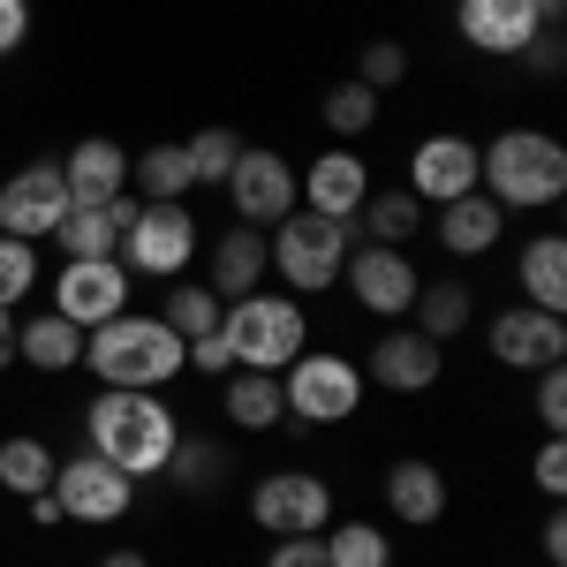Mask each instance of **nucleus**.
I'll list each match as a JSON object with an SVG mask.
<instances>
[{"label":"nucleus","instance_id":"1","mask_svg":"<svg viewBox=\"0 0 567 567\" xmlns=\"http://www.w3.org/2000/svg\"><path fill=\"white\" fill-rule=\"evenodd\" d=\"M84 432H91V454L99 462H114L122 477H167V462H175V409L159 401V393H136V386H99V401L84 409Z\"/></svg>","mask_w":567,"mask_h":567},{"label":"nucleus","instance_id":"2","mask_svg":"<svg viewBox=\"0 0 567 567\" xmlns=\"http://www.w3.org/2000/svg\"><path fill=\"white\" fill-rule=\"evenodd\" d=\"M477 189L499 213H545L567 197V144L545 130H499L477 144Z\"/></svg>","mask_w":567,"mask_h":567},{"label":"nucleus","instance_id":"3","mask_svg":"<svg viewBox=\"0 0 567 567\" xmlns=\"http://www.w3.org/2000/svg\"><path fill=\"white\" fill-rule=\"evenodd\" d=\"M84 371L99 386H136V393H159L167 379H182V333L167 318H106L84 333Z\"/></svg>","mask_w":567,"mask_h":567},{"label":"nucleus","instance_id":"4","mask_svg":"<svg viewBox=\"0 0 567 567\" xmlns=\"http://www.w3.org/2000/svg\"><path fill=\"white\" fill-rule=\"evenodd\" d=\"M219 341H227V355H235V371H272V379H280V371L310 349V318H303L296 296L250 288V296L219 303Z\"/></svg>","mask_w":567,"mask_h":567},{"label":"nucleus","instance_id":"5","mask_svg":"<svg viewBox=\"0 0 567 567\" xmlns=\"http://www.w3.org/2000/svg\"><path fill=\"white\" fill-rule=\"evenodd\" d=\"M349 250H355V227H349V219L303 213V205L265 235V265H280V280H288L296 296H326V288H341Z\"/></svg>","mask_w":567,"mask_h":567},{"label":"nucleus","instance_id":"6","mask_svg":"<svg viewBox=\"0 0 567 567\" xmlns=\"http://www.w3.org/2000/svg\"><path fill=\"white\" fill-rule=\"evenodd\" d=\"M280 409L296 424H349L363 409V363H349L341 349H303L288 371H280Z\"/></svg>","mask_w":567,"mask_h":567},{"label":"nucleus","instance_id":"7","mask_svg":"<svg viewBox=\"0 0 567 567\" xmlns=\"http://www.w3.org/2000/svg\"><path fill=\"white\" fill-rule=\"evenodd\" d=\"M114 258L130 265V272H144V280L189 272V258H197V219H189V205H136V219H130V235H122Z\"/></svg>","mask_w":567,"mask_h":567},{"label":"nucleus","instance_id":"8","mask_svg":"<svg viewBox=\"0 0 567 567\" xmlns=\"http://www.w3.org/2000/svg\"><path fill=\"white\" fill-rule=\"evenodd\" d=\"M250 523L272 529V537H318L333 523V492L310 470H272V477L250 484Z\"/></svg>","mask_w":567,"mask_h":567},{"label":"nucleus","instance_id":"9","mask_svg":"<svg viewBox=\"0 0 567 567\" xmlns=\"http://www.w3.org/2000/svg\"><path fill=\"white\" fill-rule=\"evenodd\" d=\"M53 499H61V523L106 529V523H122V515L136 507V477H122V470L99 462V454H76V462L53 470Z\"/></svg>","mask_w":567,"mask_h":567},{"label":"nucleus","instance_id":"10","mask_svg":"<svg viewBox=\"0 0 567 567\" xmlns=\"http://www.w3.org/2000/svg\"><path fill=\"white\" fill-rule=\"evenodd\" d=\"M61 219H69V182H61V159L16 167V175L0 182V235H16V243H45Z\"/></svg>","mask_w":567,"mask_h":567},{"label":"nucleus","instance_id":"11","mask_svg":"<svg viewBox=\"0 0 567 567\" xmlns=\"http://www.w3.org/2000/svg\"><path fill=\"white\" fill-rule=\"evenodd\" d=\"M130 265L122 258H69L61 265V280H53V310L69 318V326H106V318H122L130 310Z\"/></svg>","mask_w":567,"mask_h":567},{"label":"nucleus","instance_id":"12","mask_svg":"<svg viewBox=\"0 0 567 567\" xmlns=\"http://www.w3.org/2000/svg\"><path fill=\"white\" fill-rule=\"evenodd\" d=\"M219 189H227V205H235L243 227H280V219L303 205V197H296V167H288L280 152H250V144H243L235 175L219 182Z\"/></svg>","mask_w":567,"mask_h":567},{"label":"nucleus","instance_id":"13","mask_svg":"<svg viewBox=\"0 0 567 567\" xmlns=\"http://www.w3.org/2000/svg\"><path fill=\"white\" fill-rule=\"evenodd\" d=\"M349 296L371 318H409V303H416V288H424V272L409 265V250H386V243H363V250H349Z\"/></svg>","mask_w":567,"mask_h":567},{"label":"nucleus","instance_id":"14","mask_svg":"<svg viewBox=\"0 0 567 567\" xmlns=\"http://www.w3.org/2000/svg\"><path fill=\"white\" fill-rule=\"evenodd\" d=\"M296 197H303V213H326V219H349L355 227L363 197H371V159L349 152V144H333V152H318L296 175Z\"/></svg>","mask_w":567,"mask_h":567},{"label":"nucleus","instance_id":"15","mask_svg":"<svg viewBox=\"0 0 567 567\" xmlns=\"http://www.w3.org/2000/svg\"><path fill=\"white\" fill-rule=\"evenodd\" d=\"M439 371H446V349L432 333H416L409 318H393V333H379L371 363H363V379H379L386 393H424V386H439Z\"/></svg>","mask_w":567,"mask_h":567},{"label":"nucleus","instance_id":"16","mask_svg":"<svg viewBox=\"0 0 567 567\" xmlns=\"http://www.w3.org/2000/svg\"><path fill=\"white\" fill-rule=\"evenodd\" d=\"M484 349H492V363H507V371H545V363H560V355H567V326L553 318V310L515 303V310L492 318Z\"/></svg>","mask_w":567,"mask_h":567},{"label":"nucleus","instance_id":"17","mask_svg":"<svg viewBox=\"0 0 567 567\" xmlns=\"http://www.w3.org/2000/svg\"><path fill=\"white\" fill-rule=\"evenodd\" d=\"M477 189V144L470 136H424L416 152H409V197L416 205H454V197H470Z\"/></svg>","mask_w":567,"mask_h":567},{"label":"nucleus","instance_id":"18","mask_svg":"<svg viewBox=\"0 0 567 567\" xmlns=\"http://www.w3.org/2000/svg\"><path fill=\"white\" fill-rule=\"evenodd\" d=\"M454 23H462V39L492 53V61H507V53H523L537 31H545V16L529 8V0H462L454 8Z\"/></svg>","mask_w":567,"mask_h":567},{"label":"nucleus","instance_id":"19","mask_svg":"<svg viewBox=\"0 0 567 567\" xmlns=\"http://www.w3.org/2000/svg\"><path fill=\"white\" fill-rule=\"evenodd\" d=\"M61 182H69V205H106L130 189V152L114 136H84L69 159H61Z\"/></svg>","mask_w":567,"mask_h":567},{"label":"nucleus","instance_id":"20","mask_svg":"<svg viewBox=\"0 0 567 567\" xmlns=\"http://www.w3.org/2000/svg\"><path fill=\"white\" fill-rule=\"evenodd\" d=\"M136 219V197L122 189V197H106V205H69V219L53 227V243L69 250V258H114L122 250V235H130Z\"/></svg>","mask_w":567,"mask_h":567},{"label":"nucleus","instance_id":"21","mask_svg":"<svg viewBox=\"0 0 567 567\" xmlns=\"http://www.w3.org/2000/svg\"><path fill=\"white\" fill-rule=\"evenodd\" d=\"M265 272V227H227L213 243V265H205V288H213L219 303H235V296H250Z\"/></svg>","mask_w":567,"mask_h":567},{"label":"nucleus","instance_id":"22","mask_svg":"<svg viewBox=\"0 0 567 567\" xmlns=\"http://www.w3.org/2000/svg\"><path fill=\"white\" fill-rule=\"evenodd\" d=\"M499 227H507V213L484 197V189H470V197H454V205H439V243L454 250V258H484L492 243H499Z\"/></svg>","mask_w":567,"mask_h":567},{"label":"nucleus","instance_id":"23","mask_svg":"<svg viewBox=\"0 0 567 567\" xmlns=\"http://www.w3.org/2000/svg\"><path fill=\"white\" fill-rule=\"evenodd\" d=\"M197 182H189V152L182 144H152V152H130V197L136 205H182Z\"/></svg>","mask_w":567,"mask_h":567},{"label":"nucleus","instance_id":"24","mask_svg":"<svg viewBox=\"0 0 567 567\" xmlns=\"http://www.w3.org/2000/svg\"><path fill=\"white\" fill-rule=\"evenodd\" d=\"M386 507L409 529L439 523V515H446V477H439L432 462H416V454H409V462H393V470H386Z\"/></svg>","mask_w":567,"mask_h":567},{"label":"nucleus","instance_id":"25","mask_svg":"<svg viewBox=\"0 0 567 567\" xmlns=\"http://www.w3.org/2000/svg\"><path fill=\"white\" fill-rule=\"evenodd\" d=\"M16 363H31V371H76L84 363V326H69L61 310L16 326Z\"/></svg>","mask_w":567,"mask_h":567},{"label":"nucleus","instance_id":"26","mask_svg":"<svg viewBox=\"0 0 567 567\" xmlns=\"http://www.w3.org/2000/svg\"><path fill=\"white\" fill-rule=\"evenodd\" d=\"M515 288H523L529 310H553V318L567 310V243H560V235H537V243L523 250V265H515Z\"/></svg>","mask_w":567,"mask_h":567},{"label":"nucleus","instance_id":"27","mask_svg":"<svg viewBox=\"0 0 567 567\" xmlns=\"http://www.w3.org/2000/svg\"><path fill=\"white\" fill-rule=\"evenodd\" d=\"M219 401H227V424H235V432H272V424L288 416L272 371H227V393H219Z\"/></svg>","mask_w":567,"mask_h":567},{"label":"nucleus","instance_id":"28","mask_svg":"<svg viewBox=\"0 0 567 567\" xmlns=\"http://www.w3.org/2000/svg\"><path fill=\"white\" fill-rule=\"evenodd\" d=\"M355 219H363V235L386 243V250H409V235H424V205H416L409 189H371Z\"/></svg>","mask_w":567,"mask_h":567},{"label":"nucleus","instance_id":"29","mask_svg":"<svg viewBox=\"0 0 567 567\" xmlns=\"http://www.w3.org/2000/svg\"><path fill=\"white\" fill-rule=\"evenodd\" d=\"M470 288H454V280H424V288H416V303H409V326H416V333H432L439 349H446V341H454V333H462V326H470Z\"/></svg>","mask_w":567,"mask_h":567},{"label":"nucleus","instance_id":"30","mask_svg":"<svg viewBox=\"0 0 567 567\" xmlns=\"http://www.w3.org/2000/svg\"><path fill=\"white\" fill-rule=\"evenodd\" d=\"M53 446L45 439H0V492L31 499V492H53Z\"/></svg>","mask_w":567,"mask_h":567},{"label":"nucleus","instance_id":"31","mask_svg":"<svg viewBox=\"0 0 567 567\" xmlns=\"http://www.w3.org/2000/svg\"><path fill=\"white\" fill-rule=\"evenodd\" d=\"M318 545H326V567H393V545L379 523H326L318 529Z\"/></svg>","mask_w":567,"mask_h":567},{"label":"nucleus","instance_id":"32","mask_svg":"<svg viewBox=\"0 0 567 567\" xmlns=\"http://www.w3.org/2000/svg\"><path fill=\"white\" fill-rule=\"evenodd\" d=\"M182 152H189V182H197V189H219V182L235 175V159H243V136L235 130H197V136H182Z\"/></svg>","mask_w":567,"mask_h":567},{"label":"nucleus","instance_id":"33","mask_svg":"<svg viewBox=\"0 0 567 567\" xmlns=\"http://www.w3.org/2000/svg\"><path fill=\"white\" fill-rule=\"evenodd\" d=\"M379 122V91L371 84H333L326 91V130L333 136H363Z\"/></svg>","mask_w":567,"mask_h":567},{"label":"nucleus","instance_id":"34","mask_svg":"<svg viewBox=\"0 0 567 567\" xmlns=\"http://www.w3.org/2000/svg\"><path fill=\"white\" fill-rule=\"evenodd\" d=\"M227 470H235V462H227L219 446H205V439H175V462H167V477H175V484L205 492V484H219Z\"/></svg>","mask_w":567,"mask_h":567},{"label":"nucleus","instance_id":"35","mask_svg":"<svg viewBox=\"0 0 567 567\" xmlns=\"http://www.w3.org/2000/svg\"><path fill=\"white\" fill-rule=\"evenodd\" d=\"M159 318L175 326L182 341H197V333H219V296H213V288H175Z\"/></svg>","mask_w":567,"mask_h":567},{"label":"nucleus","instance_id":"36","mask_svg":"<svg viewBox=\"0 0 567 567\" xmlns=\"http://www.w3.org/2000/svg\"><path fill=\"white\" fill-rule=\"evenodd\" d=\"M31 288H39V250L16 243V235H0V310H16Z\"/></svg>","mask_w":567,"mask_h":567},{"label":"nucleus","instance_id":"37","mask_svg":"<svg viewBox=\"0 0 567 567\" xmlns=\"http://www.w3.org/2000/svg\"><path fill=\"white\" fill-rule=\"evenodd\" d=\"M401 76H409V45H393V39H371V45H363V76H355V84L386 91V84H401Z\"/></svg>","mask_w":567,"mask_h":567},{"label":"nucleus","instance_id":"38","mask_svg":"<svg viewBox=\"0 0 567 567\" xmlns=\"http://www.w3.org/2000/svg\"><path fill=\"white\" fill-rule=\"evenodd\" d=\"M537 424L545 432H567V363H545L537 371Z\"/></svg>","mask_w":567,"mask_h":567},{"label":"nucleus","instance_id":"39","mask_svg":"<svg viewBox=\"0 0 567 567\" xmlns=\"http://www.w3.org/2000/svg\"><path fill=\"white\" fill-rule=\"evenodd\" d=\"M529 477H537V492H545V499H560V492H567V446H560V432H545L537 462H529Z\"/></svg>","mask_w":567,"mask_h":567},{"label":"nucleus","instance_id":"40","mask_svg":"<svg viewBox=\"0 0 567 567\" xmlns=\"http://www.w3.org/2000/svg\"><path fill=\"white\" fill-rule=\"evenodd\" d=\"M265 567H326V545L318 537H272V560Z\"/></svg>","mask_w":567,"mask_h":567},{"label":"nucleus","instance_id":"41","mask_svg":"<svg viewBox=\"0 0 567 567\" xmlns=\"http://www.w3.org/2000/svg\"><path fill=\"white\" fill-rule=\"evenodd\" d=\"M560 45H567V39H560V23H545V31L523 45V61L537 69V76H553V69H560Z\"/></svg>","mask_w":567,"mask_h":567},{"label":"nucleus","instance_id":"42","mask_svg":"<svg viewBox=\"0 0 567 567\" xmlns=\"http://www.w3.org/2000/svg\"><path fill=\"white\" fill-rule=\"evenodd\" d=\"M23 39H31V0H0V53H16Z\"/></svg>","mask_w":567,"mask_h":567},{"label":"nucleus","instance_id":"43","mask_svg":"<svg viewBox=\"0 0 567 567\" xmlns=\"http://www.w3.org/2000/svg\"><path fill=\"white\" fill-rule=\"evenodd\" d=\"M537 545H545V560L560 567V560H567V515H545V529H537Z\"/></svg>","mask_w":567,"mask_h":567},{"label":"nucleus","instance_id":"44","mask_svg":"<svg viewBox=\"0 0 567 567\" xmlns=\"http://www.w3.org/2000/svg\"><path fill=\"white\" fill-rule=\"evenodd\" d=\"M23 507H31V529L61 523V499H53V492H31V499H23Z\"/></svg>","mask_w":567,"mask_h":567},{"label":"nucleus","instance_id":"45","mask_svg":"<svg viewBox=\"0 0 567 567\" xmlns=\"http://www.w3.org/2000/svg\"><path fill=\"white\" fill-rule=\"evenodd\" d=\"M16 363V310H0V371Z\"/></svg>","mask_w":567,"mask_h":567},{"label":"nucleus","instance_id":"46","mask_svg":"<svg viewBox=\"0 0 567 567\" xmlns=\"http://www.w3.org/2000/svg\"><path fill=\"white\" fill-rule=\"evenodd\" d=\"M99 567H152V560H144L136 545H122V553H106V560H99Z\"/></svg>","mask_w":567,"mask_h":567},{"label":"nucleus","instance_id":"47","mask_svg":"<svg viewBox=\"0 0 567 567\" xmlns=\"http://www.w3.org/2000/svg\"><path fill=\"white\" fill-rule=\"evenodd\" d=\"M529 8H537L545 23H560V16H567V0H529Z\"/></svg>","mask_w":567,"mask_h":567}]
</instances>
